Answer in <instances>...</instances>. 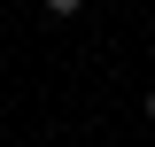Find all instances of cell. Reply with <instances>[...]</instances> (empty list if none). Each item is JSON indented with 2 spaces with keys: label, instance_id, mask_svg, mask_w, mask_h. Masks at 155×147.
I'll use <instances>...</instances> for the list:
<instances>
[{
  "label": "cell",
  "instance_id": "6da1fadb",
  "mask_svg": "<svg viewBox=\"0 0 155 147\" xmlns=\"http://www.w3.org/2000/svg\"><path fill=\"white\" fill-rule=\"evenodd\" d=\"M78 8H85V0H47V16H78Z\"/></svg>",
  "mask_w": 155,
  "mask_h": 147
},
{
  "label": "cell",
  "instance_id": "7a4b0ae2",
  "mask_svg": "<svg viewBox=\"0 0 155 147\" xmlns=\"http://www.w3.org/2000/svg\"><path fill=\"white\" fill-rule=\"evenodd\" d=\"M147 124H155V85H147Z\"/></svg>",
  "mask_w": 155,
  "mask_h": 147
}]
</instances>
